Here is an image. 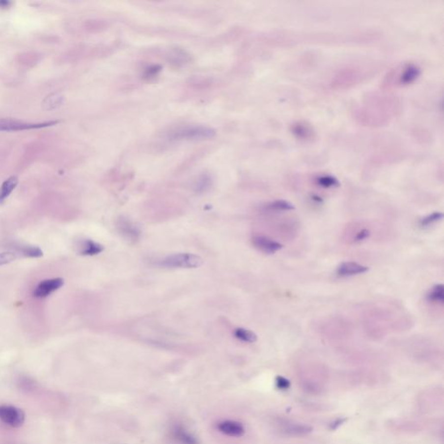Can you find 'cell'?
I'll use <instances>...</instances> for the list:
<instances>
[{
  "label": "cell",
  "instance_id": "obj_21",
  "mask_svg": "<svg viewBox=\"0 0 444 444\" xmlns=\"http://www.w3.org/2000/svg\"><path fill=\"white\" fill-rule=\"evenodd\" d=\"M17 258H18V255L15 252H0V266L12 262Z\"/></svg>",
  "mask_w": 444,
  "mask_h": 444
},
{
  "label": "cell",
  "instance_id": "obj_19",
  "mask_svg": "<svg viewBox=\"0 0 444 444\" xmlns=\"http://www.w3.org/2000/svg\"><path fill=\"white\" fill-rule=\"evenodd\" d=\"M268 207L272 210H275V211H289V210L294 209L293 204L290 203L287 200H275L274 202H272Z\"/></svg>",
  "mask_w": 444,
  "mask_h": 444
},
{
  "label": "cell",
  "instance_id": "obj_18",
  "mask_svg": "<svg viewBox=\"0 0 444 444\" xmlns=\"http://www.w3.org/2000/svg\"><path fill=\"white\" fill-rule=\"evenodd\" d=\"M118 226L121 228V232L129 238H137V235L139 234L137 227L127 220H123V219L121 220Z\"/></svg>",
  "mask_w": 444,
  "mask_h": 444
},
{
  "label": "cell",
  "instance_id": "obj_9",
  "mask_svg": "<svg viewBox=\"0 0 444 444\" xmlns=\"http://www.w3.org/2000/svg\"><path fill=\"white\" fill-rule=\"evenodd\" d=\"M368 270H369V268L364 267L363 265H360L357 262L348 261V262L341 263L337 267V274L341 277H347V276L364 274Z\"/></svg>",
  "mask_w": 444,
  "mask_h": 444
},
{
  "label": "cell",
  "instance_id": "obj_5",
  "mask_svg": "<svg viewBox=\"0 0 444 444\" xmlns=\"http://www.w3.org/2000/svg\"><path fill=\"white\" fill-rule=\"evenodd\" d=\"M214 131L207 128L202 127H194V128H188L184 130H180L178 132H174V139H199V138H207L213 137Z\"/></svg>",
  "mask_w": 444,
  "mask_h": 444
},
{
  "label": "cell",
  "instance_id": "obj_7",
  "mask_svg": "<svg viewBox=\"0 0 444 444\" xmlns=\"http://www.w3.org/2000/svg\"><path fill=\"white\" fill-rule=\"evenodd\" d=\"M421 75V69L414 63H408L398 75V84L409 85L414 83Z\"/></svg>",
  "mask_w": 444,
  "mask_h": 444
},
{
  "label": "cell",
  "instance_id": "obj_13",
  "mask_svg": "<svg viewBox=\"0 0 444 444\" xmlns=\"http://www.w3.org/2000/svg\"><path fill=\"white\" fill-rule=\"evenodd\" d=\"M17 185L18 179L16 176H11L3 182V184L0 187V204L4 203V200L7 199Z\"/></svg>",
  "mask_w": 444,
  "mask_h": 444
},
{
  "label": "cell",
  "instance_id": "obj_8",
  "mask_svg": "<svg viewBox=\"0 0 444 444\" xmlns=\"http://www.w3.org/2000/svg\"><path fill=\"white\" fill-rule=\"evenodd\" d=\"M220 432L227 437H240L245 433V428L241 422L233 420H225L218 424Z\"/></svg>",
  "mask_w": 444,
  "mask_h": 444
},
{
  "label": "cell",
  "instance_id": "obj_22",
  "mask_svg": "<svg viewBox=\"0 0 444 444\" xmlns=\"http://www.w3.org/2000/svg\"><path fill=\"white\" fill-rule=\"evenodd\" d=\"M276 385L279 389H287L290 387V382L283 377L276 378Z\"/></svg>",
  "mask_w": 444,
  "mask_h": 444
},
{
  "label": "cell",
  "instance_id": "obj_1",
  "mask_svg": "<svg viewBox=\"0 0 444 444\" xmlns=\"http://www.w3.org/2000/svg\"><path fill=\"white\" fill-rule=\"evenodd\" d=\"M203 260L200 256L192 253H175L163 259L160 265L167 268H197Z\"/></svg>",
  "mask_w": 444,
  "mask_h": 444
},
{
  "label": "cell",
  "instance_id": "obj_17",
  "mask_svg": "<svg viewBox=\"0 0 444 444\" xmlns=\"http://www.w3.org/2000/svg\"><path fill=\"white\" fill-rule=\"evenodd\" d=\"M234 336L238 339L247 342V343H253L257 340V336L252 331L244 329V328H237L234 331Z\"/></svg>",
  "mask_w": 444,
  "mask_h": 444
},
{
  "label": "cell",
  "instance_id": "obj_20",
  "mask_svg": "<svg viewBox=\"0 0 444 444\" xmlns=\"http://www.w3.org/2000/svg\"><path fill=\"white\" fill-rule=\"evenodd\" d=\"M444 218V215L441 212H434L430 215H427L420 221V226H428L432 225L436 222H439Z\"/></svg>",
  "mask_w": 444,
  "mask_h": 444
},
{
  "label": "cell",
  "instance_id": "obj_14",
  "mask_svg": "<svg viewBox=\"0 0 444 444\" xmlns=\"http://www.w3.org/2000/svg\"><path fill=\"white\" fill-rule=\"evenodd\" d=\"M17 252L29 258H40L44 255V252L40 248L33 246H20L16 248Z\"/></svg>",
  "mask_w": 444,
  "mask_h": 444
},
{
  "label": "cell",
  "instance_id": "obj_16",
  "mask_svg": "<svg viewBox=\"0 0 444 444\" xmlns=\"http://www.w3.org/2000/svg\"><path fill=\"white\" fill-rule=\"evenodd\" d=\"M316 183L318 186L325 188V189H331V188H336L339 186V182L337 178L334 177L333 175L330 174H324V175H319L316 178Z\"/></svg>",
  "mask_w": 444,
  "mask_h": 444
},
{
  "label": "cell",
  "instance_id": "obj_23",
  "mask_svg": "<svg viewBox=\"0 0 444 444\" xmlns=\"http://www.w3.org/2000/svg\"><path fill=\"white\" fill-rule=\"evenodd\" d=\"M370 236V231L367 229L361 230L356 235L355 241H362Z\"/></svg>",
  "mask_w": 444,
  "mask_h": 444
},
{
  "label": "cell",
  "instance_id": "obj_3",
  "mask_svg": "<svg viewBox=\"0 0 444 444\" xmlns=\"http://www.w3.org/2000/svg\"><path fill=\"white\" fill-rule=\"evenodd\" d=\"M57 122H39V123H30V122H19L13 121L11 119H2L0 120V131H22V130H34V129H42L46 127L55 125Z\"/></svg>",
  "mask_w": 444,
  "mask_h": 444
},
{
  "label": "cell",
  "instance_id": "obj_15",
  "mask_svg": "<svg viewBox=\"0 0 444 444\" xmlns=\"http://www.w3.org/2000/svg\"><path fill=\"white\" fill-rule=\"evenodd\" d=\"M428 300L431 302L444 304V285L443 284H437L434 285L428 293Z\"/></svg>",
  "mask_w": 444,
  "mask_h": 444
},
{
  "label": "cell",
  "instance_id": "obj_4",
  "mask_svg": "<svg viewBox=\"0 0 444 444\" xmlns=\"http://www.w3.org/2000/svg\"><path fill=\"white\" fill-rule=\"evenodd\" d=\"M64 284L62 278H48L41 281L34 290L33 295L37 299H45L50 296L52 293L61 288Z\"/></svg>",
  "mask_w": 444,
  "mask_h": 444
},
{
  "label": "cell",
  "instance_id": "obj_12",
  "mask_svg": "<svg viewBox=\"0 0 444 444\" xmlns=\"http://www.w3.org/2000/svg\"><path fill=\"white\" fill-rule=\"evenodd\" d=\"M292 132L295 137L301 140H307L313 137V131L311 127L308 126L303 122H296L292 126Z\"/></svg>",
  "mask_w": 444,
  "mask_h": 444
},
{
  "label": "cell",
  "instance_id": "obj_2",
  "mask_svg": "<svg viewBox=\"0 0 444 444\" xmlns=\"http://www.w3.org/2000/svg\"><path fill=\"white\" fill-rule=\"evenodd\" d=\"M0 421L12 428H20L26 421V414L21 409L3 404L0 405Z\"/></svg>",
  "mask_w": 444,
  "mask_h": 444
},
{
  "label": "cell",
  "instance_id": "obj_11",
  "mask_svg": "<svg viewBox=\"0 0 444 444\" xmlns=\"http://www.w3.org/2000/svg\"><path fill=\"white\" fill-rule=\"evenodd\" d=\"M174 437L181 444H198L196 437L182 427L174 429Z\"/></svg>",
  "mask_w": 444,
  "mask_h": 444
},
{
  "label": "cell",
  "instance_id": "obj_6",
  "mask_svg": "<svg viewBox=\"0 0 444 444\" xmlns=\"http://www.w3.org/2000/svg\"><path fill=\"white\" fill-rule=\"evenodd\" d=\"M252 242L254 248L267 254H273L283 248L280 243L265 236H255L252 238Z\"/></svg>",
  "mask_w": 444,
  "mask_h": 444
},
{
  "label": "cell",
  "instance_id": "obj_10",
  "mask_svg": "<svg viewBox=\"0 0 444 444\" xmlns=\"http://www.w3.org/2000/svg\"><path fill=\"white\" fill-rule=\"evenodd\" d=\"M103 251H104V247L91 240H84L80 242V244L78 246V252L81 255H96Z\"/></svg>",
  "mask_w": 444,
  "mask_h": 444
}]
</instances>
